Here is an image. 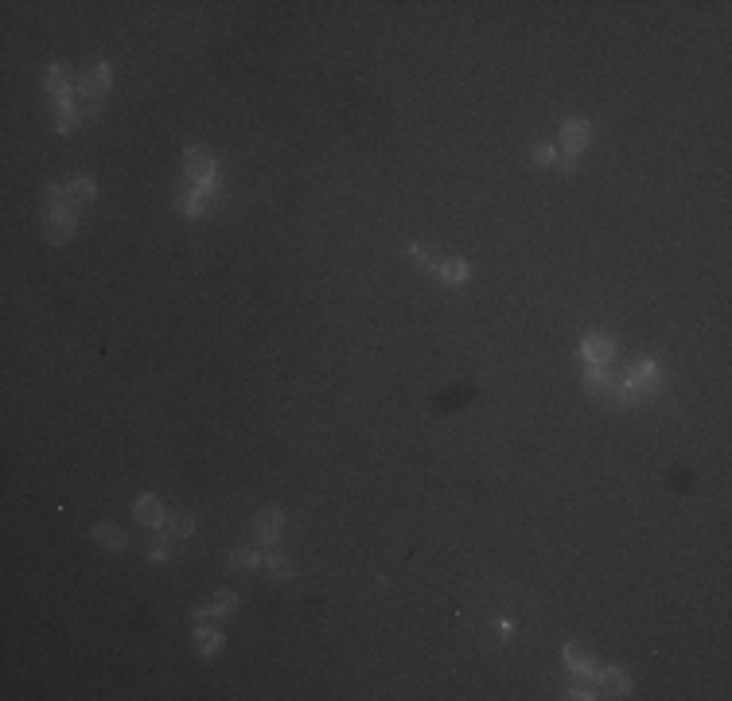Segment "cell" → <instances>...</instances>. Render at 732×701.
<instances>
[{
  "mask_svg": "<svg viewBox=\"0 0 732 701\" xmlns=\"http://www.w3.org/2000/svg\"><path fill=\"white\" fill-rule=\"evenodd\" d=\"M47 222H51V242H67L70 238V230H74V207H70V199H67V191L63 188H51V215H47Z\"/></svg>",
  "mask_w": 732,
  "mask_h": 701,
  "instance_id": "1",
  "label": "cell"
},
{
  "mask_svg": "<svg viewBox=\"0 0 732 701\" xmlns=\"http://www.w3.org/2000/svg\"><path fill=\"white\" fill-rule=\"evenodd\" d=\"M188 179L195 183L203 195H210L215 191V160H210L207 149H188Z\"/></svg>",
  "mask_w": 732,
  "mask_h": 701,
  "instance_id": "2",
  "label": "cell"
},
{
  "mask_svg": "<svg viewBox=\"0 0 732 701\" xmlns=\"http://www.w3.org/2000/svg\"><path fill=\"white\" fill-rule=\"evenodd\" d=\"M588 140H592V125L584 117H573V121H565V129H561V149H565V156H581L584 149H588Z\"/></svg>",
  "mask_w": 732,
  "mask_h": 701,
  "instance_id": "3",
  "label": "cell"
},
{
  "mask_svg": "<svg viewBox=\"0 0 732 701\" xmlns=\"http://www.w3.org/2000/svg\"><path fill=\"white\" fill-rule=\"evenodd\" d=\"M581 355H584V363L588 366H608L615 358V339H608V336H588L581 343Z\"/></svg>",
  "mask_w": 732,
  "mask_h": 701,
  "instance_id": "4",
  "label": "cell"
},
{
  "mask_svg": "<svg viewBox=\"0 0 732 701\" xmlns=\"http://www.w3.org/2000/svg\"><path fill=\"white\" fill-rule=\"evenodd\" d=\"M592 686H600L604 693H615V698H627V690H631V678H627L619 666H604V670H596Z\"/></svg>",
  "mask_w": 732,
  "mask_h": 701,
  "instance_id": "5",
  "label": "cell"
},
{
  "mask_svg": "<svg viewBox=\"0 0 732 701\" xmlns=\"http://www.w3.org/2000/svg\"><path fill=\"white\" fill-rule=\"evenodd\" d=\"M253 538L261 545H277L281 542V511H261L253 522Z\"/></svg>",
  "mask_w": 732,
  "mask_h": 701,
  "instance_id": "6",
  "label": "cell"
},
{
  "mask_svg": "<svg viewBox=\"0 0 732 701\" xmlns=\"http://www.w3.org/2000/svg\"><path fill=\"white\" fill-rule=\"evenodd\" d=\"M78 90L86 94V98H101V94L109 90V63H98L94 70H86L82 82H78Z\"/></svg>",
  "mask_w": 732,
  "mask_h": 701,
  "instance_id": "7",
  "label": "cell"
},
{
  "mask_svg": "<svg viewBox=\"0 0 732 701\" xmlns=\"http://www.w3.org/2000/svg\"><path fill=\"white\" fill-rule=\"evenodd\" d=\"M140 526H164V511H160V499L156 495H140L137 506H133Z\"/></svg>",
  "mask_w": 732,
  "mask_h": 701,
  "instance_id": "8",
  "label": "cell"
},
{
  "mask_svg": "<svg viewBox=\"0 0 732 701\" xmlns=\"http://www.w3.org/2000/svg\"><path fill=\"white\" fill-rule=\"evenodd\" d=\"M94 538H98L101 550H125V534L117 522H98L94 526Z\"/></svg>",
  "mask_w": 732,
  "mask_h": 701,
  "instance_id": "9",
  "label": "cell"
},
{
  "mask_svg": "<svg viewBox=\"0 0 732 701\" xmlns=\"http://www.w3.org/2000/svg\"><path fill=\"white\" fill-rule=\"evenodd\" d=\"M238 608V596L234 593H218L215 604H207V608H195V620H207V616H230Z\"/></svg>",
  "mask_w": 732,
  "mask_h": 701,
  "instance_id": "10",
  "label": "cell"
},
{
  "mask_svg": "<svg viewBox=\"0 0 732 701\" xmlns=\"http://www.w3.org/2000/svg\"><path fill=\"white\" fill-rule=\"evenodd\" d=\"M436 277L448 281V285H464L467 281V265L460 261V257H452V261H436Z\"/></svg>",
  "mask_w": 732,
  "mask_h": 701,
  "instance_id": "11",
  "label": "cell"
},
{
  "mask_svg": "<svg viewBox=\"0 0 732 701\" xmlns=\"http://www.w3.org/2000/svg\"><path fill=\"white\" fill-rule=\"evenodd\" d=\"M195 647H199V654H215L222 647V635L210 632V627H195Z\"/></svg>",
  "mask_w": 732,
  "mask_h": 701,
  "instance_id": "12",
  "label": "cell"
},
{
  "mask_svg": "<svg viewBox=\"0 0 732 701\" xmlns=\"http://www.w3.org/2000/svg\"><path fill=\"white\" fill-rule=\"evenodd\" d=\"M261 565V557L253 550H234L230 553V569H234V573H242V569H258Z\"/></svg>",
  "mask_w": 732,
  "mask_h": 701,
  "instance_id": "13",
  "label": "cell"
},
{
  "mask_svg": "<svg viewBox=\"0 0 732 701\" xmlns=\"http://www.w3.org/2000/svg\"><path fill=\"white\" fill-rule=\"evenodd\" d=\"M70 199H78V203H94V179L74 176V179H70Z\"/></svg>",
  "mask_w": 732,
  "mask_h": 701,
  "instance_id": "14",
  "label": "cell"
},
{
  "mask_svg": "<svg viewBox=\"0 0 732 701\" xmlns=\"http://www.w3.org/2000/svg\"><path fill=\"white\" fill-rule=\"evenodd\" d=\"M47 90L55 94V101H59V98H70V94H67V79H63V67H51V74H47Z\"/></svg>",
  "mask_w": 732,
  "mask_h": 701,
  "instance_id": "15",
  "label": "cell"
},
{
  "mask_svg": "<svg viewBox=\"0 0 732 701\" xmlns=\"http://www.w3.org/2000/svg\"><path fill=\"white\" fill-rule=\"evenodd\" d=\"M588 386H592V390H615L604 366H588Z\"/></svg>",
  "mask_w": 732,
  "mask_h": 701,
  "instance_id": "16",
  "label": "cell"
},
{
  "mask_svg": "<svg viewBox=\"0 0 732 701\" xmlns=\"http://www.w3.org/2000/svg\"><path fill=\"white\" fill-rule=\"evenodd\" d=\"M191 530H195V518H191V514L172 518V538H191Z\"/></svg>",
  "mask_w": 732,
  "mask_h": 701,
  "instance_id": "17",
  "label": "cell"
},
{
  "mask_svg": "<svg viewBox=\"0 0 732 701\" xmlns=\"http://www.w3.org/2000/svg\"><path fill=\"white\" fill-rule=\"evenodd\" d=\"M406 254H409V261H413L417 269H429V273H436V261H433V257H425V249H421V246H409Z\"/></svg>",
  "mask_w": 732,
  "mask_h": 701,
  "instance_id": "18",
  "label": "cell"
},
{
  "mask_svg": "<svg viewBox=\"0 0 732 701\" xmlns=\"http://www.w3.org/2000/svg\"><path fill=\"white\" fill-rule=\"evenodd\" d=\"M534 164H542V168L545 164H557V149L554 145H538L534 149Z\"/></svg>",
  "mask_w": 732,
  "mask_h": 701,
  "instance_id": "19",
  "label": "cell"
},
{
  "mask_svg": "<svg viewBox=\"0 0 732 701\" xmlns=\"http://www.w3.org/2000/svg\"><path fill=\"white\" fill-rule=\"evenodd\" d=\"M265 565H269V569H273L277 577H292V565H288L285 557H277V553H269V557H265Z\"/></svg>",
  "mask_w": 732,
  "mask_h": 701,
  "instance_id": "20",
  "label": "cell"
},
{
  "mask_svg": "<svg viewBox=\"0 0 732 701\" xmlns=\"http://www.w3.org/2000/svg\"><path fill=\"white\" fill-rule=\"evenodd\" d=\"M581 659H588V654L581 651V643H569V647H565V662H581Z\"/></svg>",
  "mask_w": 732,
  "mask_h": 701,
  "instance_id": "21",
  "label": "cell"
},
{
  "mask_svg": "<svg viewBox=\"0 0 732 701\" xmlns=\"http://www.w3.org/2000/svg\"><path fill=\"white\" fill-rule=\"evenodd\" d=\"M149 557H152V561H164V557H168V542L160 538V542H156V545H152V550H149Z\"/></svg>",
  "mask_w": 732,
  "mask_h": 701,
  "instance_id": "22",
  "label": "cell"
},
{
  "mask_svg": "<svg viewBox=\"0 0 732 701\" xmlns=\"http://www.w3.org/2000/svg\"><path fill=\"white\" fill-rule=\"evenodd\" d=\"M557 168H561V172H573V168H576V160H573V156H557Z\"/></svg>",
  "mask_w": 732,
  "mask_h": 701,
  "instance_id": "23",
  "label": "cell"
}]
</instances>
